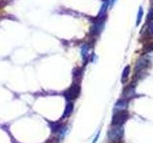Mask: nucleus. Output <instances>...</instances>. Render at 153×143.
Listing matches in <instances>:
<instances>
[{
    "label": "nucleus",
    "instance_id": "nucleus-5",
    "mask_svg": "<svg viewBox=\"0 0 153 143\" xmlns=\"http://www.w3.org/2000/svg\"><path fill=\"white\" fill-rule=\"evenodd\" d=\"M6 5L7 3H5L3 0H0V18L6 14Z\"/></svg>",
    "mask_w": 153,
    "mask_h": 143
},
{
    "label": "nucleus",
    "instance_id": "nucleus-12",
    "mask_svg": "<svg viewBox=\"0 0 153 143\" xmlns=\"http://www.w3.org/2000/svg\"><path fill=\"white\" fill-rule=\"evenodd\" d=\"M148 30H149V32L151 35H153V20L150 21V23L148 24Z\"/></svg>",
    "mask_w": 153,
    "mask_h": 143
},
{
    "label": "nucleus",
    "instance_id": "nucleus-9",
    "mask_svg": "<svg viewBox=\"0 0 153 143\" xmlns=\"http://www.w3.org/2000/svg\"><path fill=\"white\" fill-rule=\"evenodd\" d=\"M143 8L140 7L139 8V11H138V16H137V26L140 25L141 20H142V17H143Z\"/></svg>",
    "mask_w": 153,
    "mask_h": 143
},
{
    "label": "nucleus",
    "instance_id": "nucleus-2",
    "mask_svg": "<svg viewBox=\"0 0 153 143\" xmlns=\"http://www.w3.org/2000/svg\"><path fill=\"white\" fill-rule=\"evenodd\" d=\"M123 136V129L122 126H116V128H113L108 133L109 140L112 143H120Z\"/></svg>",
    "mask_w": 153,
    "mask_h": 143
},
{
    "label": "nucleus",
    "instance_id": "nucleus-1",
    "mask_svg": "<svg viewBox=\"0 0 153 143\" xmlns=\"http://www.w3.org/2000/svg\"><path fill=\"white\" fill-rule=\"evenodd\" d=\"M127 118H128V113L126 111H124V110H118L113 114L111 124L113 126H122L127 120Z\"/></svg>",
    "mask_w": 153,
    "mask_h": 143
},
{
    "label": "nucleus",
    "instance_id": "nucleus-8",
    "mask_svg": "<svg viewBox=\"0 0 153 143\" xmlns=\"http://www.w3.org/2000/svg\"><path fill=\"white\" fill-rule=\"evenodd\" d=\"M134 93H135V88H134V86H130V87L127 88V90H126L124 95H126V97H130L134 94Z\"/></svg>",
    "mask_w": 153,
    "mask_h": 143
},
{
    "label": "nucleus",
    "instance_id": "nucleus-4",
    "mask_svg": "<svg viewBox=\"0 0 153 143\" xmlns=\"http://www.w3.org/2000/svg\"><path fill=\"white\" fill-rule=\"evenodd\" d=\"M127 107V101L126 99H120L119 101L115 105V109L116 110H124Z\"/></svg>",
    "mask_w": 153,
    "mask_h": 143
},
{
    "label": "nucleus",
    "instance_id": "nucleus-6",
    "mask_svg": "<svg viewBox=\"0 0 153 143\" xmlns=\"http://www.w3.org/2000/svg\"><path fill=\"white\" fill-rule=\"evenodd\" d=\"M128 74H129V66H126L124 68L123 72V74H122V82L124 83L126 81L127 77H128Z\"/></svg>",
    "mask_w": 153,
    "mask_h": 143
},
{
    "label": "nucleus",
    "instance_id": "nucleus-10",
    "mask_svg": "<svg viewBox=\"0 0 153 143\" xmlns=\"http://www.w3.org/2000/svg\"><path fill=\"white\" fill-rule=\"evenodd\" d=\"M52 125V129H53V132H57L61 128V124L59 122H56V123H53L51 124Z\"/></svg>",
    "mask_w": 153,
    "mask_h": 143
},
{
    "label": "nucleus",
    "instance_id": "nucleus-11",
    "mask_svg": "<svg viewBox=\"0 0 153 143\" xmlns=\"http://www.w3.org/2000/svg\"><path fill=\"white\" fill-rule=\"evenodd\" d=\"M46 143H59V139L56 137H51L49 140H47Z\"/></svg>",
    "mask_w": 153,
    "mask_h": 143
},
{
    "label": "nucleus",
    "instance_id": "nucleus-7",
    "mask_svg": "<svg viewBox=\"0 0 153 143\" xmlns=\"http://www.w3.org/2000/svg\"><path fill=\"white\" fill-rule=\"evenodd\" d=\"M72 111H73V104L70 103L66 106V109H65V112H64V116L63 117H68L70 114H72Z\"/></svg>",
    "mask_w": 153,
    "mask_h": 143
},
{
    "label": "nucleus",
    "instance_id": "nucleus-3",
    "mask_svg": "<svg viewBox=\"0 0 153 143\" xmlns=\"http://www.w3.org/2000/svg\"><path fill=\"white\" fill-rule=\"evenodd\" d=\"M148 65V59H140L138 60L136 67H135V73L138 74L140 73L141 71H143V69H146Z\"/></svg>",
    "mask_w": 153,
    "mask_h": 143
}]
</instances>
